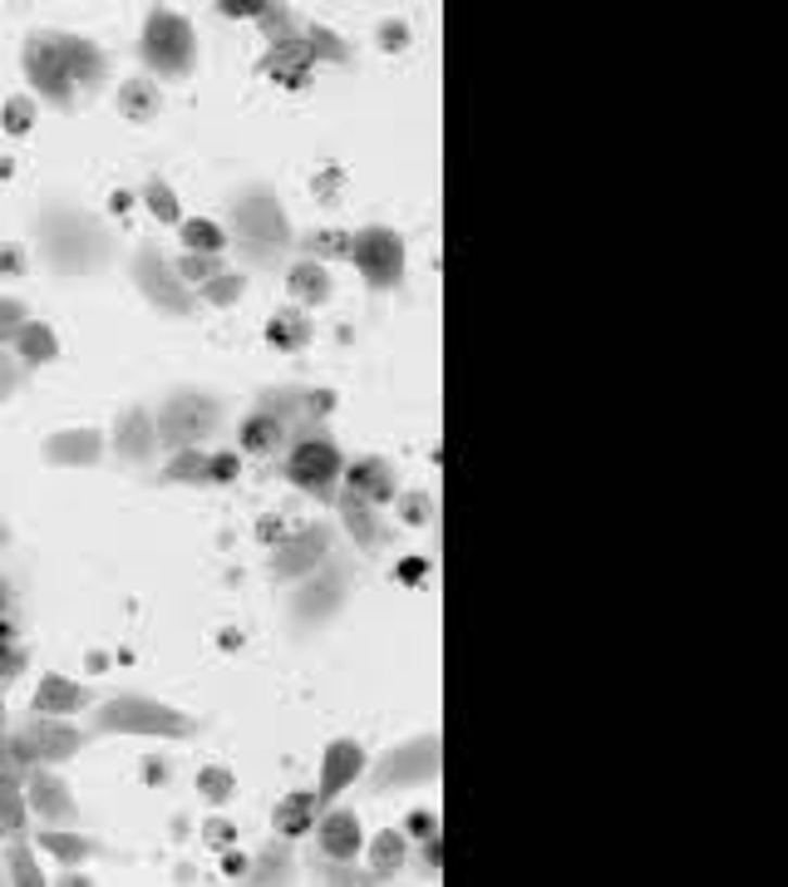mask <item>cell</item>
I'll return each mask as SVG.
<instances>
[{"mask_svg":"<svg viewBox=\"0 0 788 887\" xmlns=\"http://www.w3.org/2000/svg\"><path fill=\"white\" fill-rule=\"evenodd\" d=\"M94 730L99 735H173L188 739L198 730V720L182 715L173 706H158V700H143V695H118V700H104L94 710Z\"/></svg>","mask_w":788,"mask_h":887,"instance_id":"6da1fadb","label":"cell"},{"mask_svg":"<svg viewBox=\"0 0 788 887\" xmlns=\"http://www.w3.org/2000/svg\"><path fill=\"white\" fill-rule=\"evenodd\" d=\"M232 217H237V237H242V246L252 252V262H277L281 252L291 246L287 213H281V203L271 193H262V188H252V193L237 198Z\"/></svg>","mask_w":788,"mask_h":887,"instance_id":"7a4b0ae2","label":"cell"},{"mask_svg":"<svg viewBox=\"0 0 788 887\" xmlns=\"http://www.w3.org/2000/svg\"><path fill=\"white\" fill-rule=\"evenodd\" d=\"M143 65L163 79H182L198 60V40H192V25L173 11H153L143 25Z\"/></svg>","mask_w":788,"mask_h":887,"instance_id":"3957f363","label":"cell"},{"mask_svg":"<svg viewBox=\"0 0 788 887\" xmlns=\"http://www.w3.org/2000/svg\"><path fill=\"white\" fill-rule=\"evenodd\" d=\"M287 479L301 493H316L320 503H335V483H341V449L326 434H301L287 454Z\"/></svg>","mask_w":788,"mask_h":887,"instance_id":"277c9868","label":"cell"},{"mask_svg":"<svg viewBox=\"0 0 788 887\" xmlns=\"http://www.w3.org/2000/svg\"><path fill=\"white\" fill-rule=\"evenodd\" d=\"M163 449H198V439L217 429V400L213 395H173L153 419Z\"/></svg>","mask_w":788,"mask_h":887,"instance_id":"5b68a950","label":"cell"},{"mask_svg":"<svg viewBox=\"0 0 788 887\" xmlns=\"http://www.w3.org/2000/svg\"><path fill=\"white\" fill-rule=\"evenodd\" d=\"M351 262L374 291H394L405 281V237L390 232V227H365V232H355Z\"/></svg>","mask_w":788,"mask_h":887,"instance_id":"8992f818","label":"cell"},{"mask_svg":"<svg viewBox=\"0 0 788 887\" xmlns=\"http://www.w3.org/2000/svg\"><path fill=\"white\" fill-rule=\"evenodd\" d=\"M25 75H30V85L40 89L54 109L75 104V79H69V65H64L60 45H54V30L30 35V45H25Z\"/></svg>","mask_w":788,"mask_h":887,"instance_id":"52a82bcc","label":"cell"},{"mask_svg":"<svg viewBox=\"0 0 788 887\" xmlns=\"http://www.w3.org/2000/svg\"><path fill=\"white\" fill-rule=\"evenodd\" d=\"M134 277H139L143 296L153 301V306L173 311V316H192V306H198V296L188 291V281L178 277V267H168V262L153 252V246H143L139 257H134Z\"/></svg>","mask_w":788,"mask_h":887,"instance_id":"ba28073f","label":"cell"},{"mask_svg":"<svg viewBox=\"0 0 788 887\" xmlns=\"http://www.w3.org/2000/svg\"><path fill=\"white\" fill-rule=\"evenodd\" d=\"M11 745H15V755L25 759V770H30L35 759H45V764H60V759L79 755V749H85V735H79L75 725H64L60 715H35L30 730H25V735H15Z\"/></svg>","mask_w":788,"mask_h":887,"instance_id":"9c48e42d","label":"cell"},{"mask_svg":"<svg viewBox=\"0 0 788 887\" xmlns=\"http://www.w3.org/2000/svg\"><path fill=\"white\" fill-rule=\"evenodd\" d=\"M291 405H296V390H281L267 395L256 415L242 419V449L246 454H277L281 444H291Z\"/></svg>","mask_w":788,"mask_h":887,"instance_id":"30bf717a","label":"cell"},{"mask_svg":"<svg viewBox=\"0 0 788 887\" xmlns=\"http://www.w3.org/2000/svg\"><path fill=\"white\" fill-rule=\"evenodd\" d=\"M439 735H419L409 739L405 749H394L384 759L380 770H374V789H394V784H429L439 780Z\"/></svg>","mask_w":788,"mask_h":887,"instance_id":"8fae6325","label":"cell"},{"mask_svg":"<svg viewBox=\"0 0 788 887\" xmlns=\"http://www.w3.org/2000/svg\"><path fill=\"white\" fill-rule=\"evenodd\" d=\"M331 553V528H301L296 537H281L277 543V562H271V578L277 582H291V578H306L316 572L320 557Z\"/></svg>","mask_w":788,"mask_h":887,"instance_id":"7c38bea8","label":"cell"},{"mask_svg":"<svg viewBox=\"0 0 788 887\" xmlns=\"http://www.w3.org/2000/svg\"><path fill=\"white\" fill-rule=\"evenodd\" d=\"M365 774V749L355 745V739H335L331 749H326V759H320V789H316V803H331L341 799L345 789H351L355 780Z\"/></svg>","mask_w":788,"mask_h":887,"instance_id":"4fadbf2b","label":"cell"},{"mask_svg":"<svg viewBox=\"0 0 788 887\" xmlns=\"http://www.w3.org/2000/svg\"><path fill=\"white\" fill-rule=\"evenodd\" d=\"M316 838H320V853L331 858V863H355V853L365 848L360 813L355 809H331L326 819L316 823Z\"/></svg>","mask_w":788,"mask_h":887,"instance_id":"5bb4252c","label":"cell"},{"mask_svg":"<svg viewBox=\"0 0 788 887\" xmlns=\"http://www.w3.org/2000/svg\"><path fill=\"white\" fill-rule=\"evenodd\" d=\"M64 227H69L64 237H50V242H45V252H50L54 267H60V271H89V267H99V257H89L79 242H109V237L99 232L94 223H85V217H69V213H64Z\"/></svg>","mask_w":788,"mask_h":887,"instance_id":"9a60e30c","label":"cell"},{"mask_svg":"<svg viewBox=\"0 0 788 887\" xmlns=\"http://www.w3.org/2000/svg\"><path fill=\"white\" fill-rule=\"evenodd\" d=\"M310 65H316L310 45L291 35V40H281V45H271V50H267V60H262V75H271L281 89H306Z\"/></svg>","mask_w":788,"mask_h":887,"instance_id":"2e32d148","label":"cell"},{"mask_svg":"<svg viewBox=\"0 0 788 887\" xmlns=\"http://www.w3.org/2000/svg\"><path fill=\"white\" fill-rule=\"evenodd\" d=\"M341 597H345V578L335 572V567H320V578L310 582L306 592H296V621L301 626H310V621H326L335 607H341Z\"/></svg>","mask_w":788,"mask_h":887,"instance_id":"e0dca14e","label":"cell"},{"mask_svg":"<svg viewBox=\"0 0 788 887\" xmlns=\"http://www.w3.org/2000/svg\"><path fill=\"white\" fill-rule=\"evenodd\" d=\"M54 45H60L64 65H69V79H75V89L104 85V54H99L94 45L79 40V35H60V30H54Z\"/></svg>","mask_w":788,"mask_h":887,"instance_id":"ac0fdd59","label":"cell"},{"mask_svg":"<svg viewBox=\"0 0 788 887\" xmlns=\"http://www.w3.org/2000/svg\"><path fill=\"white\" fill-rule=\"evenodd\" d=\"M114 449L124 454V459H149L153 449H158V429H153V415L149 409H128L124 419H118L114 429Z\"/></svg>","mask_w":788,"mask_h":887,"instance_id":"d6986e66","label":"cell"},{"mask_svg":"<svg viewBox=\"0 0 788 887\" xmlns=\"http://www.w3.org/2000/svg\"><path fill=\"white\" fill-rule=\"evenodd\" d=\"M25 794H30V809L40 813V819H50V823L75 819V799H69V789H64L54 774H40V770H35L30 780H25Z\"/></svg>","mask_w":788,"mask_h":887,"instance_id":"ffe728a7","label":"cell"},{"mask_svg":"<svg viewBox=\"0 0 788 887\" xmlns=\"http://www.w3.org/2000/svg\"><path fill=\"white\" fill-rule=\"evenodd\" d=\"M79 706H89V690L64 675H40V690H35V715H75Z\"/></svg>","mask_w":788,"mask_h":887,"instance_id":"44dd1931","label":"cell"},{"mask_svg":"<svg viewBox=\"0 0 788 887\" xmlns=\"http://www.w3.org/2000/svg\"><path fill=\"white\" fill-rule=\"evenodd\" d=\"M345 489L355 493V498H365L374 508V503H394V469L384 459H360L351 469V483Z\"/></svg>","mask_w":788,"mask_h":887,"instance_id":"7402d4cb","label":"cell"},{"mask_svg":"<svg viewBox=\"0 0 788 887\" xmlns=\"http://www.w3.org/2000/svg\"><path fill=\"white\" fill-rule=\"evenodd\" d=\"M287 287L296 301H306V306H326L331 301V271L320 267V262H296V267L287 271Z\"/></svg>","mask_w":788,"mask_h":887,"instance_id":"603a6c76","label":"cell"},{"mask_svg":"<svg viewBox=\"0 0 788 887\" xmlns=\"http://www.w3.org/2000/svg\"><path fill=\"white\" fill-rule=\"evenodd\" d=\"M335 508H341L345 528H351V533H355V543H360L365 553H374V547H380V528H374L370 503H365V498H355V493L345 489V493H335Z\"/></svg>","mask_w":788,"mask_h":887,"instance_id":"cb8c5ba5","label":"cell"},{"mask_svg":"<svg viewBox=\"0 0 788 887\" xmlns=\"http://www.w3.org/2000/svg\"><path fill=\"white\" fill-rule=\"evenodd\" d=\"M163 109V94L153 79H128V85H118V114L134 118V124H143V118H153Z\"/></svg>","mask_w":788,"mask_h":887,"instance_id":"d4e9b609","label":"cell"},{"mask_svg":"<svg viewBox=\"0 0 788 887\" xmlns=\"http://www.w3.org/2000/svg\"><path fill=\"white\" fill-rule=\"evenodd\" d=\"M316 794H291V799L277 803V834L281 838H301L316 828Z\"/></svg>","mask_w":788,"mask_h":887,"instance_id":"484cf974","label":"cell"},{"mask_svg":"<svg viewBox=\"0 0 788 887\" xmlns=\"http://www.w3.org/2000/svg\"><path fill=\"white\" fill-rule=\"evenodd\" d=\"M50 464H94L99 459V434L94 429H79V434H54L50 439Z\"/></svg>","mask_w":788,"mask_h":887,"instance_id":"4316f807","label":"cell"},{"mask_svg":"<svg viewBox=\"0 0 788 887\" xmlns=\"http://www.w3.org/2000/svg\"><path fill=\"white\" fill-rule=\"evenodd\" d=\"M267 341L277 345V351H301V345L310 341V321L301 311H277L267 321Z\"/></svg>","mask_w":788,"mask_h":887,"instance_id":"83f0119b","label":"cell"},{"mask_svg":"<svg viewBox=\"0 0 788 887\" xmlns=\"http://www.w3.org/2000/svg\"><path fill=\"white\" fill-rule=\"evenodd\" d=\"M351 246H355V232H306L301 237V252H306V262H335V257H351Z\"/></svg>","mask_w":788,"mask_h":887,"instance_id":"f1b7e54d","label":"cell"},{"mask_svg":"<svg viewBox=\"0 0 788 887\" xmlns=\"http://www.w3.org/2000/svg\"><path fill=\"white\" fill-rule=\"evenodd\" d=\"M182 246L192 257H217L227 246V232L217 223H207V217H192V223H182Z\"/></svg>","mask_w":788,"mask_h":887,"instance_id":"f546056e","label":"cell"},{"mask_svg":"<svg viewBox=\"0 0 788 887\" xmlns=\"http://www.w3.org/2000/svg\"><path fill=\"white\" fill-rule=\"evenodd\" d=\"M15 341H21V360L25 365H40V360H54V355H60L54 331H50V326H40V321H30L21 335H15Z\"/></svg>","mask_w":788,"mask_h":887,"instance_id":"4dcf8cb0","label":"cell"},{"mask_svg":"<svg viewBox=\"0 0 788 887\" xmlns=\"http://www.w3.org/2000/svg\"><path fill=\"white\" fill-rule=\"evenodd\" d=\"M399 863H405V834H399V828H384V834L374 838V883L399 873Z\"/></svg>","mask_w":788,"mask_h":887,"instance_id":"1f68e13d","label":"cell"},{"mask_svg":"<svg viewBox=\"0 0 788 887\" xmlns=\"http://www.w3.org/2000/svg\"><path fill=\"white\" fill-rule=\"evenodd\" d=\"M21 784L25 780H0V828H5V834H21V823H25Z\"/></svg>","mask_w":788,"mask_h":887,"instance_id":"d6a6232c","label":"cell"},{"mask_svg":"<svg viewBox=\"0 0 788 887\" xmlns=\"http://www.w3.org/2000/svg\"><path fill=\"white\" fill-rule=\"evenodd\" d=\"M306 45H310V54H316V60H331V65H345V60H351V45H345L341 35H331L326 25H310Z\"/></svg>","mask_w":788,"mask_h":887,"instance_id":"836d02e7","label":"cell"},{"mask_svg":"<svg viewBox=\"0 0 788 887\" xmlns=\"http://www.w3.org/2000/svg\"><path fill=\"white\" fill-rule=\"evenodd\" d=\"M40 848L54 853L60 863H79V858L94 853V844H89V838H75V834H40Z\"/></svg>","mask_w":788,"mask_h":887,"instance_id":"e575fe53","label":"cell"},{"mask_svg":"<svg viewBox=\"0 0 788 887\" xmlns=\"http://www.w3.org/2000/svg\"><path fill=\"white\" fill-rule=\"evenodd\" d=\"M163 483H182V479H198V483H207V459L198 449H178V459L168 464V469L158 473Z\"/></svg>","mask_w":788,"mask_h":887,"instance_id":"d590c367","label":"cell"},{"mask_svg":"<svg viewBox=\"0 0 788 887\" xmlns=\"http://www.w3.org/2000/svg\"><path fill=\"white\" fill-rule=\"evenodd\" d=\"M143 203H149V213L158 217V223H178V198H173V188L163 178H153L149 188H143Z\"/></svg>","mask_w":788,"mask_h":887,"instance_id":"8d00e7d4","label":"cell"},{"mask_svg":"<svg viewBox=\"0 0 788 887\" xmlns=\"http://www.w3.org/2000/svg\"><path fill=\"white\" fill-rule=\"evenodd\" d=\"M237 296H242V277H232V271H223V277L198 287V301H213V306H232Z\"/></svg>","mask_w":788,"mask_h":887,"instance_id":"74e56055","label":"cell"},{"mask_svg":"<svg viewBox=\"0 0 788 887\" xmlns=\"http://www.w3.org/2000/svg\"><path fill=\"white\" fill-rule=\"evenodd\" d=\"M21 666H25V651H21V642H15V631L0 621V685L11 681V675H21Z\"/></svg>","mask_w":788,"mask_h":887,"instance_id":"f35d334b","label":"cell"},{"mask_svg":"<svg viewBox=\"0 0 788 887\" xmlns=\"http://www.w3.org/2000/svg\"><path fill=\"white\" fill-rule=\"evenodd\" d=\"M178 277L188 281V287H203V281L223 277V262H217V257H192V252H188V257L178 262Z\"/></svg>","mask_w":788,"mask_h":887,"instance_id":"ab89813d","label":"cell"},{"mask_svg":"<svg viewBox=\"0 0 788 887\" xmlns=\"http://www.w3.org/2000/svg\"><path fill=\"white\" fill-rule=\"evenodd\" d=\"M30 326V316H25V306L21 301H11V296H0V345L5 341H15V335Z\"/></svg>","mask_w":788,"mask_h":887,"instance_id":"60d3db41","label":"cell"},{"mask_svg":"<svg viewBox=\"0 0 788 887\" xmlns=\"http://www.w3.org/2000/svg\"><path fill=\"white\" fill-rule=\"evenodd\" d=\"M246 873H252V883H281V877L291 873V863H287V853L267 848V853L256 858V867H246Z\"/></svg>","mask_w":788,"mask_h":887,"instance_id":"b9f144b4","label":"cell"},{"mask_svg":"<svg viewBox=\"0 0 788 887\" xmlns=\"http://www.w3.org/2000/svg\"><path fill=\"white\" fill-rule=\"evenodd\" d=\"M30 124H35V99H25V94H15L11 104H5V134H30Z\"/></svg>","mask_w":788,"mask_h":887,"instance_id":"7bdbcfd3","label":"cell"},{"mask_svg":"<svg viewBox=\"0 0 788 887\" xmlns=\"http://www.w3.org/2000/svg\"><path fill=\"white\" fill-rule=\"evenodd\" d=\"M262 30L271 35V45L291 40V35H296V25H291V11H287V5H277V0H271L267 11H262Z\"/></svg>","mask_w":788,"mask_h":887,"instance_id":"ee69618b","label":"cell"},{"mask_svg":"<svg viewBox=\"0 0 788 887\" xmlns=\"http://www.w3.org/2000/svg\"><path fill=\"white\" fill-rule=\"evenodd\" d=\"M198 789H203L213 803H227L237 784H232V774H227V770H203V774H198Z\"/></svg>","mask_w":788,"mask_h":887,"instance_id":"f6af8a7d","label":"cell"},{"mask_svg":"<svg viewBox=\"0 0 788 887\" xmlns=\"http://www.w3.org/2000/svg\"><path fill=\"white\" fill-rule=\"evenodd\" d=\"M5 863H11L15 883H25V887L40 883V867H35V858H30V848H25V844H11V858H5Z\"/></svg>","mask_w":788,"mask_h":887,"instance_id":"bcb514c9","label":"cell"},{"mask_svg":"<svg viewBox=\"0 0 788 887\" xmlns=\"http://www.w3.org/2000/svg\"><path fill=\"white\" fill-rule=\"evenodd\" d=\"M399 514H405L409 528H424L429 514H434V503H429V493H405V498H399Z\"/></svg>","mask_w":788,"mask_h":887,"instance_id":"7dc6e473","label":"cell"},{"mask_svg":"<svg viewBox=\"0 0 788 887\" xmlns=\"http://www.w3.org/2000/svg\"><path fill=\"white\" fill-rule=\"evenodd\" d=\"M271 0H217V11L232 15V21H262V11H267Z\"/></svg>","mask_w":788,"mask_h":887,"instance_id":"c3c4849f","label":"cell"},{"mask_svg":"<svg viewBox=\"0 0 788 887\" xmlns=\"http://www.w3.org/2000/svg\"><path fill=\"white\" fill-rule=\"evenodd\" d=\"M237 454H217V459H207V483H232L237 479Z\"/></svg>","mask_w":788,"mask_h":887,"instance_id":"681fc988","label":"cell"},{"mask_svg":"<svg viewBox=\"0 0 788 887\" xmlns=\"http://www.w3.org/2000/svg\"><path fill=\"white\" fill-rule=\"evenodd\" d=\"M380 45H384V50H405V45H409V25L405 21H384L380 25Z\"/></svg>","mask_w":788,"mask_h":887,"instance_id":"f907efd6","label":"cell"},{"mask_svg":"<svg viewBox=\"0 0 788 887\" xmlns=\"http://www.w3.org/2000/svg\"><path fill=\"white\" fill-rule=\"evenodd\" d=\"M15 380H21V365H15L11 355L0 351V400H5V395H11V390H15Z\"/></svg>","mask_w":788,"mask_h":887,"instance_id":"816d5d0a","label":"cell"},{"mask_svg":"<svg viewBox=\"0 0 788 887\" xmlns=\"http://www.w3.org/2000/svg\"><path fill=\"white\" fill-rule=\"evenodd\" d=\"M203 834H207V844H213V848H227V844L237 838V828H232V823H223V819H213Z\"/></svg>","mask_w":788,"mask_h":887,"instance_id":"f5cc1de1","label":"cell"},{"mask_svg":"<svg viewBox=\"0 0 788 887\" xmlns=\"http://www.w3.org/2000/svg\"><path fill=\"white\" fill-rule=\"evenodd\" d=\"M256 533H262V543H281V537H287V518H262Z\"/></svg>","mask_w":788,"mask_h":887,"instance_id":"db71d44e","label":"cell"},{"mask_svg":"<svg viewBox=\"0 0 788 887\" xmlns=\"http://www.w3.org/2000/svg\"><path fill=\"white\" fill-rule=\"evenodd\" d=\"M424 572H429L424 557H405V562H399V582H419Z\"/></svg>","mask_w":788,"mask_h":887,"instance_id":"11a10c76","label":"cell"},{"mask_svg":"<svg viewBox=\"0 0 788 887\" xmlns=\"http://www.w3.org/2000/svg\"><path fill=\"white\" fill-rule=\"evenodd\" d=\"M424 863L434 867V873H439V863H444V844H439V834L424 838Z\"/></svg>","mask_w":788,"mask_h":887,"instance_id":"9f6ffc18","label":"cell"},{"mask_svg":"<svg viewBox=\"0 0 788 887\" xmlns=\"http://www.w3.org/2000/svg\"><path fill=\"white\" fill-rule=\"evenodd\" d=\"M409 828H415V834H439V819H429V813H415V819H409Z\"/></svg>","mask_w":788,"mask_h":887,"instance_id":"6f0895ef","label":"cell"},{"mask_svg":"<svg viewBox=\"0 0 788 887\" xmlns=\"http://www.w3.org/2000/svg\"><path fill=\"white\" fill-rule=\"evenodd\" d=\"M109 207H114V213H128V207H134V198H128V193H114V198H109Z\"/></svg>","mask_w":788,"mask_h":887,"instance_id":"680465c9","label":"cell"},{"mask_svg":"<svg viewBox=\"0 0 788 887\" xmlns=\"http://www.w3.org/2000/svg\"><path fill=\"white\" fill-rule=\"evenodd\" d=\"M0 267L15 271V267H21V252H0Z\"/></svg>","mask_w":788,"mask_h":887,"instance_id":"91938a15","label":"cell"},{"mask_svg":"<svg viewBox=\"0 0 788 887\" xmlns=\"http://www.w3.org/2000/svg\"><path fill=\"white\" fill-rule=\"evenodd\" d=\"M0 739H5V706H0Z\"/></svg>","mask_w":788,"mask_h":887,"instance_id":"94428289","label":"cell"},{"mask_svg":"<svg viewBox=\"0 0 788 887\" xmlns=\"http://www.w3.org/2000/svg\"><path fill=\"white\" fill-rule=\"evenodd\" d=\"M0 543H5V528H0Z\"/></svg>","mask_w":788,"mask_h":887,"instance_id":"6125c7cd","label":"cell"}]
</instances>
